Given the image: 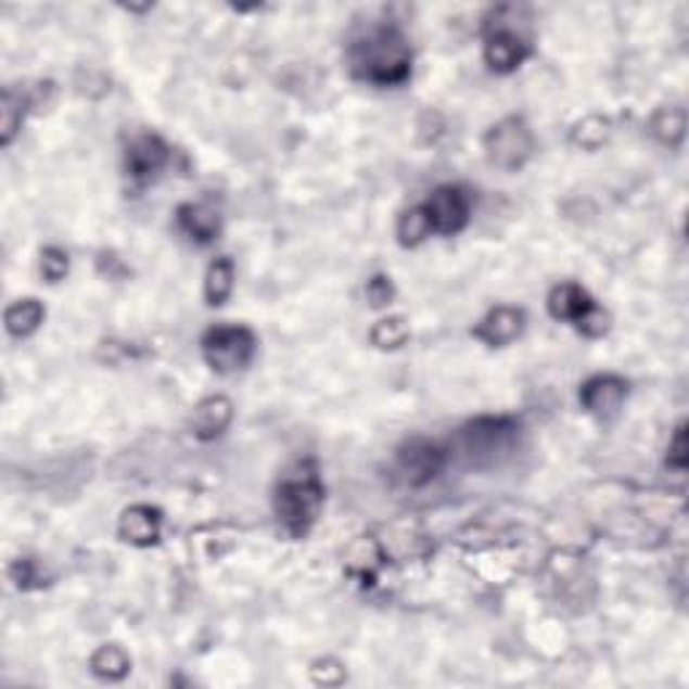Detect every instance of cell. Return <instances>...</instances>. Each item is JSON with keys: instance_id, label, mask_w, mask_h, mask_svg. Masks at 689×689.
<instances>
[{"instance_id": "f1b7e54d", "label": "cell", "mask_w": 689, "mask_h": 689, "mask_svg": "<svg viewBox=\"0 0 689 689\" xmlns=\"http://www.w3.org/2000/svg\"><path fill=\"white\" fill-rule=\"evenodd\" d=\"M665 463L676 472H685L687 469V423L676 425L674 436L668 442V456H665Z\"/></svg>"}, {"instance_id": "ba28073f", "label": "cell", "mask_w": 689, "mask_h": 689, "mask_svg": "<svg viewBox=\"0 0 689 689\" xmlns=\"http://www.w3.org/2000/svg\"><path fill=\"white\" fill-rule=\"evenodd\" d=\"M423 207L429 213L431 232L450 238V234L467 229L469 218H472V194L458 183H445V187H436L429 194Z\"/></svg>"}, {"instance_id": "30bf717a", "label": "cell", "mask_w": 689, "mask_h": 689, "mask_svg": "<svg viewBox=\"0 0 689 689\" xmlns=\"http://www.w3.org/2000/svg\"><path fill=\"white\" fill-rule=\"evenodd\" d=\"M167 162H170V145L156 132L136 136L125 151V173L138 189L154 183L160 173L167 167Z\"/></svg>"}, {"instance_id": "4fadbf2b", "label": "cell", "mask_w": 689, "mask_h": 689, "mask_svg": "<svg viewBox=\"0 0 689 689\" xmlns=\"http://www.w3.org/2000/svg\"><path fill=\"white\" fill-rule=\"evenodd\" d=\"M162 536V512L149 503H132L119 518V539L132 547H154Z\"/></svg>"}, {"instance_id": "9c48e42d", "label": "cell", "mask_w": 689, "mask_h": 689, "mask_svg": "<svg viewBox=\"0 0 689 689\" xmlns=\"http://www.w3.org/2000/svg\"><path fill=\"white\" fill-rule=\"evenodd\" d=\"M447 461H450V452L439 442L431 439H410L399 447V456H396L401 480L410 487H425L434 483L445 472Z\"/></svg>"}, {"instance_id": "7c38bea8", "label": "cell", "mask_w": 689, "mask_h": 689, "mask_svg": "<svg viewBox=\"0 0 689 689\" xmlns=\"http://www.w3.org/2000/svg\"><path fill=\"white\" fill-rule=\"evenodd\" d=\"M525 329V312L512 305H498L485 312L483 321L472 329L474 337L487 347H507L523 334Z\"/></svg>"}, {"instance_id": "3957f363", "label": "cell", "mask_w": 689, "mask_h": 689, "mask_svg": "<svg viewBox=\"0 0 689 689\" xmlns=\"http://www.w3.org/2000/svg\"><path fill=\"white\" fill-rule=\"evenodd\" d=\"M520 436V420L512 414H485L458 434V447L474 467H493L512 452Z\"/></svg>"}, {"instance_id": "5b68a950", "label": "cell", "mask_w": 689, "mask_h": 689, "mask_svg": "<svg viewBox=\"0 0 689 689\" xmlns=\"http://www.w3.org/2000/svg\"><path fill=\"white\" fill-rule=\"evenodd\" d=\"M547 310L554 321L574 323L585 337L596 340L609 332V312L596 305L590 294L579 283H558L547 296Z\"/></svg>"}, {"instance_id": "603a6c76", "label": "cell", "mask_w": 689, "mask_h": 689, "mask_svg": "<svg viewBox=\"0 0 689 689\" xmlns=\"http://www.w3.org/2000/svg\"><path fill=\"white\" fill-rule=\"evenodd\" d=\"M380 560H383V554H380V547L374 539H358L356 545L350 547V552H347V571L356 576H361V579H372L374 571H378Z\"/></svg>"}, {"instance_id": "ac0fdd59", "label": "cell", "mask_w": 689, "mask_h": 689, "mask_svg": "<svg viewBox=\"0 0 689 689\" xmlns=\"http://www.w3.org/2000/svg\"><path fill=\"white\" fill-rule=\"evenodd\" d=\"M27 109H33L30 92H27V89H20V92H16L14 87L3 89V103H0V114H3V132H0V143L11 145V140H14L16 132H20Z\"/></svg>"}, {"instance_id": "9a60e30c", "label": "cell", "mask_w": 689, "mask_h": 689, "mask_svg": "<svg viewBox=\"0 0 689 689\" xmlns=\"http://www.w3.org/2000/svg\"><path fill=\"white\" fill-rule=\"evenodd\" d=\"M176 224L189 240H194V243L200 245L213 243V240H218V234H221V216L207 205H178Z\"/></svg>"}, {"instance_id": "44dd1931", "label": "cell", "mask_w": 689, "mask_h": 689, "mask_svg": "<svg viewBox=\"0 0 689 689\" xmlns=\"http://www.w3.org/2000/svg\"><path fill=\"white\" fill-rule=\"evenodd\" d=\"M369 340L380 350H399L410 340V323L401 316H388L374 323L372 332H369Z\"/></svg>"}, {"instance_id": "5bb4252c", "label": "cell", "mask_w": 689, "mask_h": 689, "mask_svg": "<svg viewBox=\"0 0 689 689\" xmlns=\"http://www.w3.org/2000/svg\"><path fill=\"white\" fill-rule=\"evenodd\" d=\"M234 407L227 396H207V399L200 401L194 407L192 414V434L197 436L200 442H213L229 429L232 423Z\"/></svg>"}, {"instance_id": "e0dca14e", "label": "cell", "mask_w": 689, "mask_h": 689, "mask_svg": "<svg viewBox=\"0 0 689 689\" xmlns=\"http://www.w3.org/2000/svg\"><path fill=\"white\" fill-rule=\"evenodd\" d=\"M234 289V261L229 256H218L205 272V302L210 307H221L232 296Z\"/></svg>"}, {"instance_id": "52a82bcc", "label": "cell", "mask_w": 689, "mask_h": 689, "mask_svg": "<svg viewBox=\"0 0 689 689\" xmlns=\"http://www.w3.org/2000/svg\"><path fill=\"white\" fill-rule=\"evenodd\" d=\"M483 149L493 167L514 173L534 156V132L523 116H507L485 132Z\"/></svg>"}, {"instance_id": "8992f818", "label": "cell", "mask_w": 689, "mask_h": 689, "mask_svg": "<svg viewBox=\"0 0 689 689\" xmlns=\"http://www.w3.org/2000/svg\"><path fill=\"white\" fill-rule=\"evenodd\" d=\"M534 54V43L512 20H503V11L496 9L485 22V65L493 73H512L518 71L525 60Z\"/></svg>"}, {"instance_id": "d4e9b609", "label": "cell", "mask_w": 689, "mask_h": 689, "mask_svg": "<svg viewBox=\"0 0 689 689\" xmlns=\"http://www.w3.org/2000/svg\"><path fill=\"white\" fill-rule=\"evenodd\" d=\"M9 579L16 590H36L43 585V574L33 558H20L9 565Z\"/></svg>"}, {"instance_id": "2e32d148", "label": "cell", "mask_w": 689, "mask_h": 689, "mask_svg": "<svg viewBox=\"0 0 689 689\" xmlns=\"http://www.w3.org/2000/svg\"><path fill=\"white\" fill-rule=\"evenodd\" d=\"M43 318H47V307H43L41 302L33 299V296H27V299H16L5 307V316H3L5 332L16 340H25L38 332Z\"/></svg>"}, {"instance_id": "83f0119b", "label": "cell", "mask_w": 689, "mask_h": 689, "mask_svg": "<svg viewBox=\"0 0 689 689\" xmlns=\"http://www.w3.org/2000/svg\"><path fill=\"white\" fill-rule=\"evenodd\" d=\"M396 296V289H394V280H391L388 276H374L367 280V299L369 305L374 307V310H383V307H388L391 302H394Z\"/></svg>"}, {"instance_id": "ffe728a7", "label": "cell", "mask_w": 689, "mask_h": 689, "mask_svg": "<svg viewBox=\"0 0 689 689\" xmlns=\"http://www.w3.org/2000/svg\"><path fill=\"white\" fill-rule=\"evenodd\" d=\"M431 234L434 232H431L429 213H425L423 205H414L399 216L396 238H399V245H405V248H414V245H420L425 238H431Z\"/></svg>"}, {"instance_id": "4316f807", "label": "cell", "mask_w": 689, "mask_h": 689, "mask_svg": "<svg viewBox=\"0 0 689 689\" xmlns=\"http://www.w3.org/2000/svg\"><path fill=\"white\" fill-rule=\"evenodd\" d=\"M310 679L316 681V685H323V687H337L345 681V668L343 663H337L334 658H323V660H316V663L310 665Z\"/></svg>"}, {"instance_id": "d6986e66", "label": "cell", "mask_w": 689, "mask_h": 689, "mask_svg": "<svg viewBox=\"0 0 689 689\" xmlns=\"http://www.w3.org/2000/svg\"><path fill=\"white\" fill-rule=\"evenodd\" d=\"M130 665L132 663L130 658H127V652L122 647H116V643H105V647H100L98 652L92 654V660H89L92 674L103 681H122L130 674Z\"/></svg>"}, {"instance_id": "484cf974", "label": "cell", "mask_w": 689, "mask_h": 689, "mask_svg": "<svg viewBox=\"0 0 689 689\" xmlns=\"http://www.w3.org/2000/svg\"><path fill=\"white\" fill-rule=\"evenodd\" d=\"M71 270V259L63 248L58 245H49V248L41 251V276L47 283H60Z\"/></svg>"}, {"instance_id": "7a4b0ae2", "label": "cell", "mask_w": 689, "mask_h": 689, "mask_svg": "<svg viewBox=\"0 0 689 689\" xmlns=\"http://www.w3.org/2000/svg\"><path fill=\"white\" fill-rule=\"evenodd\" d=\"M323 480L321 469L312 458H302L296 461L283 477L278 480L276 493H272V509L280 528L291 536V539H302L307 531L316 525L318 514L323 509Z\"/></svg>"}, {"instance_id": "6da1fadb", "label": "cell", "mask_w": 689, "mask_h": 689, "mask_svg": "<svg viewBox=\"0 0 689 689\" xmlns=\"http://www.w3.org/2000/svg\"><path fill=\"white\" fill-rule=\"evenodd\" d=\"M353 78L372 87H401L412 76V47L396 25H369L345 52Z\"/></svg>"}, {"instance_id": "cb8c5ba5", "label": "cell", "mask_w": 689, "mask_h": 689, "mask_svg": "<svg viewBox=\"0 0 689 689\" xmlns=\"http://www.w3.org/2000/svg\"><path fill=\"white\" fill-rule=\"evenodd\" d=\"M609 136H612V125H609V119H603V116H587V119H582L579 125L571 130V140H574L579 149L587 151L601 149L609 140Z\"/></svg>"}, {"instance_id": "8fae6325", "label": "cell", "mask_w": 689, "mask_h": 689, "mask_svg": "<svg viewBox=\"0 0 689 689\" xmlns=\"http://www.w3.org/2000/svg\"><path fill=\"white\" fill-rule=\"evenodd\" d=\"M627 391H630V385L620 374H596V378L582 383L579 405L592 418L612 420L625 407Z\"/></svg>"}, {"instance_id": "7402d4cb", "label": "cell", "mask_w": 689, "mask_h": 689, "mask_svg": "<svg viewBox=\"0 0 689 689\" xmlns=\"http://www.w3.org/2000/svg\"><path fill=\"white\" fill-rule=\"evenodd\" d=\"M652 136L665 145H679L685 138V109L671 105V109H660L652 116Z\"/></svg>"}, {"instance_id": "277c9868", "label": "cell", "mask_w": 689, "mask_h": 689, "mask_svg": "<svg viewBox=\"0 0 689 689\" xmlns=\"http://www.w3.org/2000/svg\"><path fill=\"white\" fill-rule=\"evenodd\" d=\"M256 334L240 323H218L210 327L200 340V350L207 367L216 374L243 372L256 353Z\"/></svg>"}]
</instances>
